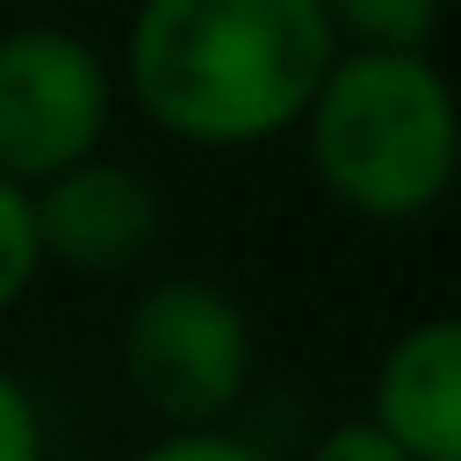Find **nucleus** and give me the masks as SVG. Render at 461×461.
Listing matches in <instances>:
<instances>
[{
  "label": "nucleus",
  "mask_w": 461,
  "mask_h": 461,
  "mask_svg": "<svg viewBox=\"0 0 461 461\" xmlns=\"http://www.w3.org/2000/svg\"><path fill=\"white\" fill-rule=\"evenodd\" d=\"M331 58L317 0H137L115 86L187 151H259L303 130Z\"/></svg>",
  "instance_id": "obj_1"
},
{
  "label": "nucleus",
  "mask_w": 461,
  "mask_h": 461,
  "mask_svg": "<svg viewBox=\"0 0 461 461\" xmlns=\"http://www.w3.org/2000/svg\"><path fill=\"white\" fill-rule=\"evenodd\" d=\"M295 137L317 187L360 223H418L461 180V94L439 58L339 50Z\"/></svg>",
  "instance_id": "obj_2"
},
{
  "label": "nucleus",
  "mask_w": 461,
  "mask_h": 461,
  "mask_svg": "<svg viewBox=\"0 0 461 461\" xmlns=\"http://www.w3.org/2000/svg\"><path fill=\"white\" fill-rule=\"evenodd\" d=\"M122 382L166 432H230L252 389V317L209 274H166L122 310Z\"/></svg>",
  "instance_id": "obj_3"
},
{
  "label": "nucleus",
  "mask_w": 461,
  "mask_h": 461,
  "mask_svg": "<svg viewBox=\"0 0 461 461\" xmlns=\"http://www.w3.org/2000/svg\"><path fill=\"white\" fill-rule=\"evenodd\" d=\"M115 122V65L65 22L0 29V180L43 187L101 158Z\"/></svg>",
  "instance_id": "obj_4"
},
{
  "label": "nucleus",
  "mask_w": 461,
  "mask_h": 461,
  "mask_svg": "<svg viewBox=\"0 0 461 461\" xmlns=\"http://www.w3.org/2000/svg\"><path fill=\"white\" fill-rule=\"evenodd\" d=\"M29 216H36V252L43 267H65V274H130L151 245H158V223H166V202L158 187L122 166V158H86L58 180H43L29 194Z\"/></svg>",
  "instance_id": "obj_5"
},
{
  "label": "nucleus",
  "mask_w": 461,
  "mask_h": 461,
  "mask_svg": "<svg viewBox=\"0 0 461 461\" xmlns=\"http://www.w3.org/2000/svg\"><path fill=\"white\" fill-rule=\"evenodd\" d=\"M360 418L403 461H461V310L418 317L382 346Z\"/></svg>",
  "instance_id": "obj_6"
},
{
  "label": "nucleus",
  "mask_w": 461,
  "mask_h": 461,
  "mask_svg": "<svg viewBox=\"0 0 461 461\" xmlns=\"http://www.w3.org/2000/svg\"><path fill=\"white\" fill-rule=\"evenodd\" d=\"M339 50L375 58H432V36L447 22V0H317Z\"/></svg>",
  "instance_id": "obj_7"
},
{
  "label": "nucleus",
  "mask_w": 461,
  "mask_h": 461,
  "mask_svg": "<svg viewBox=\"0 0 461 461\" xmlns=\"http://www.w3.org/2000/svg\"><path fill=\"white\" fill-rule=\"evenodd\" d=\"M43 252H36V216H29V187L0 180V317L36 288Z\"/></svg>",
  "instance_id": "obj_8"
},
{
  "label": "nucleus",
  "mask_w": 461,
  "mask_h": 461,
  "mask_svg": "<svg viewBox=\"0 0 461 461\" xmlns=\"http://www.w3.org/2000/svg\"><path fill=\"white\" fill-rule=\"evenodd\" d=\"M43 411L14 367H0V461H43Z\"/></svg>",
  "instance_id": "obj_9"
},
{
  "label": "nucleus",
  "mask_w": 461,
  "mask_h": 461,
  "mask_svg": "<svg viewBox=\"0 0 461 461\" xmlns=\"http://www.w3.org/2000/svg\"><path fill=\"white\" fill-rule=\"evenodd\" d=\"M130 461H274V454L252 447V439H238V432H158Z\"/></svg>",
  "instance_id": "obj_10"
},
{
  "label": "nucleus",
  "mask_w": 461,
  "mask_h": 461,
  "mask_svg": "<svg viewBox=\"0 0 461 461\" xmlns=\"http://www.w3.org/2000/svg\"><path fill=\"white\" fill-rule=\"evenodd\" d=\"M303 461H403L367 418H339V425H324L310 447H303Z\"/></svg>",
  "instance_id": "obj_11"
},
{
  "label": "nucleus",
  "mask_w": 461,
  "mask_h": 461,
  "mask_svg": "<svg viewBox=\"0 0 461 461\" xmlns=\"http://www.w3.org/2000/svg\"><path fill=\"white\" fill-rule=\"evenodd\" d=\"M447 14H461V0H447Z\"/></svg>",
  "instance_id": "obj_12"
}]
</instances>
